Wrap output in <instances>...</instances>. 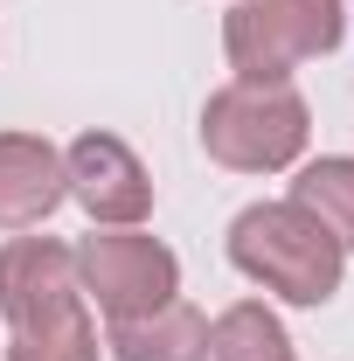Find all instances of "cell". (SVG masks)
<instances>
[{
	"mask_svg": "<svg viewBox=\"0 0 354 361\" xmlns=\"http://www.w3.org/2000/svg\"><path fill=\"white\" fill-rule=\"evenodd\" d=\"M229 257L236 271H250L257 285H271L278 299L292 306H319L334 299L341 285V243L334 229L306 216L299 202H264V209H243L229 229Z\"/></svg>",
	"mask_w": 354,
	"mask_h": 361,
	"instance_id": "6da1fadb",
	"label": "cell"
},
{
	"mask_svg": "<svg viewBox=\"0 0 354 361\" xmlns=\"http://www.w3.org/2000/svg\"><path fill=\"white\" fill-rule=\"evenodd\" d=\"M306 97L292 84H229L202 111V146L236 174H271L292 167L306 146Z\"/></svg>",
	"mask_w": 354,
	"mask_h": 361,
	"instance_id": "7a4b0ae2",
	"label": "cell"
},
{
	"mask_svg": "<svg viewBox=\"0 0 354 361\" xmlns=\"http://www.w3.org/2000/svg\"><path fill=\"white\" fill-rule=\"evenodd\" d=\"M341 42V0H236L222 21L229 70L243 84H285L306 56H326Z\"/></svg>",
	"mask_w": 354,
	"mask_h": 361,
	"instance_id": "3957f363",
	"label": "cell"
},
{
	"mask_svg": "<svg viewBox=\"0 0 354 361\" xmlns=\"http://www.w3.org/2000/svg\"><path fill=\"white\" fill-rule=\"evenodd\" d=\"M77 285L104 306L111 319H139L153 306H167L181 292V264L160 236H139V229H104L77 243Z\"/></svg>",
	"mask_w": 354,
	"mask_h": 361,
	"instance_id": "277c9868",
	"label": "cell"
},
{
	"mask_svg": "<svg viewBox=\"0 0 354 361\" xmlns=\"http://www.w3.org/2000/svg\"><path fill=\"white\" fill-rule=\"evenodd\" d=\"M84 313V285H77V250L49 243V236H21L0 250V319L14 334H42Z\"/></svg>",
	"mask_w": 354,
	"mask_h": 361,
	"instance_id": "5b68a950",
	"label": "cell"
},
{
	"mask_svg": "<svg viewBox=\"0 0 354 361\" xmlns=\"http://www.w3.org/2000/svg\"><path fill=\"white\" fill-rule=\"evenodd\" d=\"M63 174H70V195L84 202L97 223H139L153 209V174L139 167V153L111 133H84L70 153H63Z\"/></svg>",
	"mask_w": 354,
	"mask_h": 361,
	"instance_id": "8992f818",
	"label": "cell"
},
{
	"mask_svg": "<svg viewBox=\"0 0 354 361\" xmlns=\"http://www.w3.org/2000/svg\"><path fill=\"white\" fill-rule=\"evenodd\" d=\"M70 195L63 153L35 133H0V229H28Z\"/></svg>",
	"mask_w": 354,
	"mask_h": 361,
	"instance_id": "52a82bcc",
	"label": "cell"
},
{
	"mask_svg": "<svg viewBox=\"0 0 354 361\" xmlns=\"http://www.w3.org/2000/svg\"><path fill=\"white\" fill-rule=\"evenodd\" d=\"M111 355L118 361H209V319L188 299H167L139 319H111Z\"/></svg>",
	"mask_w": 354,
	"mask_h": 361,
	"instance_id": "ba28073f",
	"label": "cell"
},
{
	"mask_svg": "<svg viewBox=\"0 0 354 361\" xmlns=\"http://www.w3.org/2000/svg\"><path fill=\"white\" fill-rule=\"evenodd\" d=\"M292 202L334 229L341 250H354V160H312L306 174L292 180Z\"/></svg>",
	"mask_w": 354,
	"mask_h": 361,
	"instance_id": "9c48e42d",
	"label": "cell"
},
{
	"mask_svg": "<svg viewBox=\"0 0 354 361\" xmlns=\"http://www.w3.org/2000/svg\"><path fill=\"white\" fill-rule=\"evenodd\" d=\"M209 361H292V341L264 306H229L209 326Z\"/></svg>",
	"mask_w": 354,
	"mask_h": 361,
	"instance_id": "30bf717a",
	"label": "cell"
},
{
	"mask_svg": "<svg viewBox=\"0 0 354 361\" xmlns=\"http://www.w3.org/2000/svg\"><path fill=\"white\" fill-rule=\"evenodd\" d=\"M7 361H97V334L90 319H63V326H42V334H14L7 341Z\"/></svg>",
	"mask_w": 354,
	"mask_h": 361,
	"instance_id": "8fae6325",
	"label": "cell"
}]
</instances>
